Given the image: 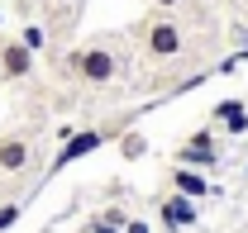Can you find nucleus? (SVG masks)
<instances>
[{
  "label": "nucleus",
  "instance_id": "nucleus-1",
  "mask_svg": "<svg viewBox=\"0 0 248 233\" xmlns=\"http://www.w3.org/2000/svg\"><path fill=\"white\" fill-rule=\"evenodd\" d=\"M134 43H139V53L148 62H177L186 53V24L177 19V15H162V10H153L148 19H139L134 24Z\"/></svg>",
  "mask_w": 248,
  "mask_h": 233
},
{
  "label": "nucleus",
  "instance_id": "nucleus-2",
  "mask_svg": "<svg viewBox=\"0 0 248 233\" xmlns=\"http://www.w3.org/2000/svg\"><path fill=\"white\" fill-rule=\"evenodd\" d=\"M67 72H72L81 86L100 90V86H110V81L124 72V58H120V48H115V43L95 38V43H81V48L67 58Z\"/></svg>",
  "mask_w": 248,
  "mask_h": 233
},
{
  "label": "nucleus",
  "instance_id": "nucleus-3",
  "mask_svg": "<svg viewBox=\"0 0 248 233\" xmlns=\"http://www.w3.org/2000/svg\"><path fill=\"white\" fill-rule=\"evenodd\" d=\"M120 129H81V133H72V138H62L58 157H53V167L48 172H62V167H72V162H81V157H91L95 147H105L115 138Z\"/></svg>",
  "mask_w": 248,
  "mask_h": 233
},
{
  "label": "nucleus",
  "instance_id": "nucleus-4",
  "mask_svg": "<svg viewBox=\"0 0 248 233\" xmlns=\"http://www.w3.org/2000/svg\"><path fill=\"white\" fill-rule=\"evenodd\" d=\"M33 167V143L24 133H0V176H19Z\"/></svg>",
  "mask_w": 248,
  "mask_h": 233
},
{
  "label": "nucleus",
  "instance_id": "nucleus-5",
  "mask_svg": "<svg viewBox=\"0 0 248 233\" xmlns=\"http://www.w3.org/2000/svg\"><path fill=\"white\" fill-rule=\"evenodd\" d=\"M33 58H38V53H29L19 38H5V43H0V76H5V81H29L33 76Z\"/></svg>",
  "mask_w": 248,
  "mask_h": 233
},
{
  "label": "nucleus",
  "instance_id": "nucleus-6",
  "mask_svg": "<svg viewBox=\"0 0 248 233\" xmlns=\"http://www.w3.org/2000/svg\"><path fill=\"white\" fill-rule=\"evenodd\" d=\"M157 209H162V224H167L172 233H182V229L196 224V200H186V195H177V190H172V195H162Z\"/></svg>",
  "mask_w": 248,
  "mask_h": 233
},
{
  "label": "nucleus",
  "instance_id": "nucleus-7",
  "mask_svg": "<svg viewBox=\"0 0 248 233\" xmlns=\"http://www.w3.org/2000/svg\"><path fill=\"white\" fill-rule=\"evenodd\" d=\"M210 119H215L224 133H248V105L244 100H219L215 110H210Z\"/></svg>",
  "mask_w": 248,
  "mask_h": 233
},
{
  "label": "nucleus",
  "instance_id": "nucleus-8",
  "mask_svg": "<svg viewBox=\"0 0 248 233\" xmlns=\"http://www.w3.org/2000/svg\"><path fill=\"white\" fill-rule=\"evenodd\" d=\"M172 190L186 195V200H201V195H210V181L196 172V167H172Z\"/></svg>",
  "mask_w": 248,
  "mask_h": 233
},
{
  "label": "nucleus",
  "instance_id": "nucleus-9",
  "mask_svg": "<svg viewBox=\"0 0 248 233\" xmlns=\"http://www.w3.org/2000/svg\"><path fill=\"white\" fill-rule=\"evenodd\" d=\"M172 162H177V167H196V172H210V167H219V147H191V143H182L177 152H172Z\"/></svg>",
  "mask_w": 248,
  "mask_h": 233
},
{
  "label": "nucleus",
  "instance_id": "nucleus-10",
  "mask_svg": "<svg viewBox=\"0 0 248 233\" xmlns=\"http://www.w3.org/2000/svg\"><path fill=\"white\" fill-rule=\"evenodd\" d=\"M120 152L134 162V157H143V152H148V138H143L139 129H124V133H120Z\"/></svg>",
  "mask_w": 248,
  "mask_h": 233
},
{
  "label": "nucleus",
  "instance_id": "nucleus-11",
  "mask_svg": "<svg viewBox=\"0 0 248 233\" xmlns=\"http://www.w3.org/2000/svg\"><path fill=\"white\" fill-rule=\"evenodd\" d=\"M19 43H24L29 53H43V48H48V33H43V24H24V33H19Z\"/></svg>",
  "mask_w": 248,
  "mask_h": 233
},
{
  "label": "nucleus",
  "instance_id": "nucleus-12",
  "mask_svg": "<svg viewBox=\"0 0 248 233\" xmlns=\"http://www.w3.org/2000/svg\"><path fill=\"white\" fill-rule=\"evenodd\" d=\"M15 219H19V204H0V233L15 229Z\"/></svg>",
  "mask_w": 248,
  "mask_h": 233
},
{
  "label": "nucleus",
  "instance_id": "nucleus-13",
  "mask_svg": "<svg viewBox=\"0 0 248 233\" xmlns=\"http://www.w3.org/2000/svg\"><path fill=\"white\" fill-rule=\"evenodd\" d=\"M186 143H191V147H215V133H210V129H196Z\"/></svg>",
  "mask_w": 248,
  "mask_h": 233
},
{
  "label": "nucleus",
  "instance_id": "nucleus-14",
  "mask_svg": "<svg viewBox=\"0 0 248 233\" xmlns=\"http://www.w3.org/2000/svg\"><path fill=\"white\" fill-rule=\"evenodd\" d=\"M148 5H153V10H162V15H172V10H186L191 0H148Z\"/></svg>",
  "mask_w": 248,
  "mask_h": 233
},
{
  "label": "nucleus",
  "instance_id": "nucleus-15",
  "mask_svg": "<svg viewBox=\"0 0 248 233\" xmlns=\"http://www.w3.org/2000/svg\"><path fill=\"white\" fill-rule=\"evenodd\" d=\"M124 233H153V229H148L143 219H124Z\"/></svg>",
  "mask_w": 248,
  "mask_h": 233
},
{
  "label": "nucleus",
  "instance_id": "nucleus-16",
  "mask_svg": "<svg viewBox=\"0 0 248 233\" xmlns=\"http://www.w3.org/2000/svg\"><path fill=\"white\" fill-rule=\"evenodd\" d=\"M91 233H124V229H115V224H105V219H95V224H91Z\"/></svg>",
  "mask_w": 248,
  "mask_h": 233
},
{
  "label": "nucleus",
  "instance_id": "nucleus-17",
  "mask_svg": "<svg viewBox=\"0 0 248 233\" xmlns=\"http://www.w3.org/2000/svg\"><path fill=\"white\" fill-rule=\"evenodd\" d=\"M244 172H248V167H244Z\"/></svg>",
  "mask_w": 248,
  "mask_h": 233
}]
</instances>
